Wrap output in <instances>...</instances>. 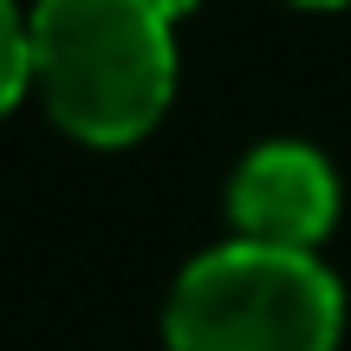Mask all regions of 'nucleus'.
<instances>
[{
    "label": "nucleus",
    "instance_id": "f257e3e1",
    "mask_svg": "<svg viewBox=\"0 0 351 351\" xmlns=\"http://www.w3.org/2000/svg\"><path fill=\"white\" fill-rule=\"evenodd\" d=\"M195 0H39L33 65L46 111L78 143H137L176 91L169 26Z\"/></svg>",
    "mask_w": 351,
    "mask_h": 351
},
{
    "label": "nucleus",
    "instance_id": "f03ea898",
    "mask_svg": "<svg viewBox=\"0 0 351 351\" xmlns=\"http://www.w3.org/2000/svg\"><path fill=\"white\" fill-rule=\"evenodd\" d=\"M163 332L169 351H332L345 293L313 247L228 241L176 280Z\"/></svg>",
    "mask_w": 351,
    "mask_h": 351
},
{
    "label": "nucleus",
    "instance_id": "7ed1b4c3",
    "mask_svg": "<svg viewBox=\"0 0 351 351\" xmlns=\"http://www.w3.org/2000/svg\"><path fill=\"white\" fill-rule=\"evenodd\" d=\"M228 215L241 241H274V247H319L339 221V176L306 143H267L228 182Z\"/></svg>",
    "mask_w": 351,
    "mask_h": 351
},
{
    "label": "nucleus",
    "instance_id": "20e7f679",
    "mask_svg": "<svg viewBox=\"0 0 351 351\" xmlns=\"http://www.w3.org/2000/svg\"><path fill=\"white\" fill-rule=\"evenodd\" d=\"M33 78H39V65H33V20H20L13 0H0V117L26 98Z\"/></svg>",
    "mask_w": 351,
    "mask_h": 351
},
{
    "label": "nucleus",
    "instance_id": "39448f33",
    "mask_svg": "<svg viewBox=\"0 0 351 351\" xmlns=\"http://www.w3.org/2000/svg\"><path fill=\"white\" fill-rule=\"evenodd\" d=\"M300 7H345V0H300Z\"/></svg>",
    "mask_w": 351,
    "mask_h": 351
}]
</instances>
